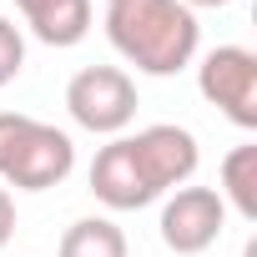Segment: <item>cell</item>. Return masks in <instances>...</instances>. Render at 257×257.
<instances>
[{
	"label": "cell",
	"instance_id": "1",
	"mask_svg": "<svg viewBox=\"0 0 257 257\" xmlns=\"http://www.w3.org/2000/svg\"><path fill=\"white\" fill-rule=\"evenodd\" d=\"M111 46L147 76H177L192 66L202 26L182 0H111L106 6Z\"/></svg>",
	"mask_w": 257,
	"mask_h": 257
},
{
	"label": "cell",
	"instance_id": "2",
	"mask_svg": "<svg viewBox=\"0 0 257 257\" xmlns=\"http://www.w3.org/2000/svg\"><path fill=\"white\" fill-rule=\"evenodd\" d=\"M76 167V142L61 126H46L21 111H0V182L16 192L61 187Z\"/></svg>",
	"mask_w": 257,
	"mask_h": 257
},
{
	"label": "cell",
	"instance_id": "3",
	"mask_svg": "<svg viewBox=\"0 0 257 257\" xmlns=\"http://www.w3.org/2000/svg\"><path fill=\"white\" fill-rule=\"evenodd\" d=\"M66 111L96 137H116L137 116V81L121 66H86L66 86Z\"/></svg>",
	"mask_w": 257,
	"mask_h": 257
},
{
	"label": "cell",
	"instance_id": "4",
	"mask_svg": "<svg viewBox=\"0 0 257 257\" xmlns=\"http://www.w3.org/2000/svg\"><path fill=\"white\" fill-rule=\"evenodd\" d=\"M202 96L242 132H257V56L247 46H217L197 66Z\"/></svg>",
	"mask_w": 257,
	"mask_h": 257
},
{
	"label": "cell",
	"instance_id": "5",
	"mask_svg": "<svg viewBox=\"0 0 257 257\" xmlns=\"http://www.w3.org/2000/svg\"><path fill=\"white\" fill-rule=\"evenodd\" d=\"M227 227V202L212 187H177L172 202L162 207V242L177 257H197L207 252Z\"/></svg>",
	"mask_w": 257,
	"mask_h": 257
},
{
	"label": "cell",
	"instance_id": "6",
	"mask_svg": "<svg viewBox=\"0 0 257 257\" xmlns=\"http://www.w3.org/2000/svg\"><path fill=\"white\" fill-rule=\"evenodd\" d=\"M132 152H137V162H142V172H147V182H152L157 197L187 187L192 172H197V162H202L197 137L187 132V126H172V121H157V126H147V132H137Z\"/></svg>",
	"mask_w": 257,
	"mask_h": 257
},
{
	"label": "cell",
	"instance_id": "7",
	"mask_svg": "<svg viewBox=\"0 0 257 257\" xmlns=\"http://www.w3.org/2000/svg\"><path fill=\"white\" fill-rule=\"evenodd\" d=\"M91 192L111 212H137V207L157 202V192H152V182H147V172H142V162L132 152V137H116V142H106L96 152V162H91Z\"/></svg>",
	"mask_w": 257,
	"mask_h": 257
},
{
	"label": "cell",
	"instance_id": "8",
	"mask_svg": "<svg viewBox=\"0 0 257 257\" xmlns=\"http://www.w3.org/2000/svg\"><path fill=\"white\" fill-rule=\"evenodd\" d=\"M16 6L46 46H76L91 31V0H16Z\"/></svg>",
	"mask_w": 257,
	"mask_h": 257
},
{
	"label": "cell",
	"instance_id": "9",
	"mask_svg": "<svg viewBox=\"0 0 257 257\" xmlns=\"http://www.w3.org/2000/svg\"><path fill=\"white\" fill-rule=\"evenodd\" d=\"M227 207H237L242 222H257V147H232L222 157V192Z\"/></svg>",
	"mask_w": 257,
	"mask_h": 257
},
{
	"label": "cell",
	"instance_id": "10",
	"mask_svg": "<svg viewBox=\"0 0 257 257\" xmlns=\"http://www.w3.org/2000/svg\"><path fill=\"white\" fill-rule=\"evenodd\" d=\"M61 257H126V232L106 217H81L66 227Z\"/></svg>",
	"mask_w": 257,
	"mask_h": 257
},
{
	"label": "cell",
	"instance_id": "11",
	"mask_svg": "<svg viewBox=\"0 0 257 257\" xmlns=\"http://www.w3.org/2000/svg\"><path fill=\"white\" fill-rule=\"evenodd\" d=\"M21 66H26V41H21L16 21L0 16V86H11L21 76Z\"/></svg>",
	"mask_w": 257,
	"mask_h": 257
},
{
	"label": "cell",
	"instance_id": "12",
	"mask_svg": "<svg viewBox=\"0 0 257 257\" xmlns=\"http://www.w3.org/2000/svg\"><path fill=\"white\" fill-rule=\"evenodd\" d=\"M16 237V202H11V192L0 187V247H6Z\"/></svg>",
	"mask_w": 257,
	"mask_h": 257
},
{
	"label": "cell",
	"instance_id": "13",
	"mask_svg": "<svg viewBox=\"0 0 257 257\" xmlns=\"http://www.w3.org/2000/svg\"><path fill=\"white\" fill-rule=\"evenodd\" d=\"M187 11H222V6H232V0H182Z\"/></svg>",
	"mask_w": 257,
	"mask_h": 257
},
{
	"label": "cell",
	"instance_id": "14",
	"mask_svg": "<svg viewBox=\"0 0 257 257\" xmlns=\"http://www.w3.org/2000/svg\"><path fill=\"white\" fill-rule=\"evenodd\" d=\"M106 6H111V0H106Z\"/></svg>",
	"mask_w": 257,
	"mask_h": 257
}]
</instances>
